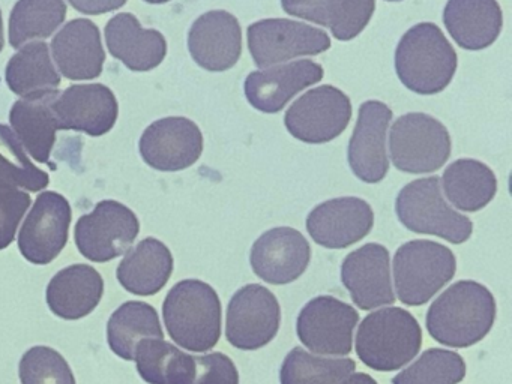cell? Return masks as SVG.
Returning a JSON list of instances; mask_svg holds the SVG:
<instances>
[{
    "label": "cell",
    "mask_w": 512,
    "mask_h": 384,
    "mask_svg": "<svg viewBox=\"0 0 512 384\" xmlns=\"http://www.w3.org/2000/svg\"><path fill=\"white\" fill-rule=\"evenodd\" d=\"M341 281L353 303L364 311L395 302L389 252L379 243L350 252L341 264Z\"/></svg>",
    "instance_id": "obj_16"
},
{
    "label": "cell",
    "mask_w": 512,
    "mask_h": 384,
    "mask_svg": "<svg viewBox=\"0 0 512 384\" xmlns=\"http://www.w3.org/2000/svg\"><path fill=\"white\" fill-rule=\"evenodd\" d=\"M104 293L103 276L88 264H74L56 273L47 287V305L65 320L91 314Z\"/></svg>",
    "instance_id": "obj_26"
},
{
    "label": "cell",
    "mask_w": 512,
    "mask_h": 384,
    "mask_svg": "<svg viewBox=\"0 0 512 384\" xmlns=\"http://www.w3.org/2000/svg\"><path fill=\"white\" fill-rule=\"evenodd\" d=\"M446 198L457 209L478 212L484 209L497 191L493 170L476 159H458L443 173Z\"/></svg>",
    "instance_id": "obj_30"
},
{
    "label": "cell",
    "mask_w": 512,
    "mask_h": 384,
    "mask_svg": "<svg viewBox=\"0 0 512 384\" xmlns=\"http://www.w3.org/2000/svg\"><path fill=\"white\" fill-rule=\"evenodd\" d=\"M248 48L259 68L301 56H317L331 48L325 30L287 18H266L248 27Z\"/></svg>",
    "instance_id": "obj_8"
},
{
    "label": "cell",
    "mask_w": 512,
    "mask_h": 384,
    "mask_svg": "<svg viewBox=\"0 0 512 384\" xmlns=\"http://www.w3.org/2000/svg\"><path fill=\"white\" fill-rule=\"evenodd\" d=\"M451 147L448 129L430 114H404L389 132L392 162L404 173L439 170L451 156Z\"/></svg>",
    "instance_id": "obj_7"
},
{
    "label": "cell",
    "mask_w": 512,
    "mask_h": 384,
    "mask_svg": "<svg viewBox=\"0 0 512 384\" xmlns=\"http://www.w3.org/2000/svg\"><path fill=\"white\" fill-rule=\"evenodd\" d=\"M352 119V102L343 90L320 86L308 90L287 110V131L308 144H323L343 134Z\"/></svg>",
    "instance_id": "obj_10"
},
{
    "label": "cell",
    "mask_w": 512,
    "mask_h": 384,
    "mask_svg": "<svg viewBox=\"0 0 512 384\" xmlns=\"http://www.w3.org/2000/svg\"><path fill=\"white\" fill-rule=\"evenodd\" d=\"M70 224L71 206L67 198L58 192H41L20 230L23 257L41 266L55 260L67 245Z\"/></svg>",
    "instance_id": "obj_13"
},
{
    "label": "cell",
    "mask_w": 512,
    "mask_h": 384,
    "mask_svg": "<svg viewBox=\"0 0 512 384\" xmlns=\"http://www.w3.org/2000/svg\"><path fill=\"white\" fill-rule=\"evenodd\" d=\"M145 2L154 3V5H160V3L170 2V0H145Z\"/></svg>",
    "instance_id": "obj_43"
},
{
    "label": "cell",
    "mask_w": 512,
    "mask_h": 384,
    "mask_svg": "<svg viewBox=\"0 0 512 384\" xmlns=\"http://www.w3.org/2000/svg\"><path fill=\"white\" fill-rule=\"evenodd\" d=\"M395 210L401 224L413 233L433 234L455 245L472 236V221L446 203L440 177H424L404 186Z\"/></svg>",
    "instance_id": "obj_5"
},
{
    "label": "cell",
    "mask_w": 512,
    "mask_h": 384,
    "mask_svg": "<svg viewBox=\"0 0 512 384\" xmlns=\"http://www.w3.org/2000/svg\"><path fill=\"white\" fill-rule=\"evenodd\" d=\"M338 384H377V381L373 377L367 374H361V372H352L347 375L343 381Z\"/></svg>",
    "instance_id": "obj_41"
},
{
    "label": "cell",
    "mask_w": 512,
    "mask_h": 384,
    "mask_svg": "<svg viewBox=\"0 0 512 384\" xmlns=\"http://www.w3.org/2000/svg\"><path fill=\"white\" fill-rule=\"evenodd\" d=\"M496 320V300L475 281H458L443 291L427 312L428 333L434 341L454 348L482 341Z\"/></svg>",
    "instance_id": "obj_1"
},
{
    "label": "cell",
    "mask_w": 512,
    "mask_h": 384,
    "mask_svg": "<svg viewBox=\"0 0 512 384\" xmlns=\"http://www.w3.org/2000/svg\"><path fill=\"white\" fill-rule=\"evenodd\" d=\"M374 225V213L367 201L358 197H340L325 201L311 210L307 230L317 245L343 249L368 236Z\"/></svg>",
    "instance_id": "obj_19"
},
{
    "label": "cell",
    "mask_w": 512,
    "mask_h": 384,
    "mask_svg": "<svg viewBox=\"0 0 512 384\" xmlns=\"http://www.w3.org/2000/svg\"><path fill=\"white\" fill-rule=\"evenodd\" d=\"M281 308L277 297L259 284L242 287L227 308V341L239 350H259L277 336Z\"/></svg>",
    "instance_id": "obj_11"
},
{
    "label": "cell",
    "mask_w": 512,
    "mask_h": 384,
    "mask_svg": "<svg viewBox=\"0 0 512 384\" xmlns=\"http://www.w3.org/2000/svg\"><path fill=\"white\" fill-rule=\"evenodd\" d=\"M284 12L331 29L338 41L356 38L370 23L376 0H281Z\"/></svg>",
    "instance_id": "obj_27"
},
{
    "label": "cell",
    "mask_w": 512,
    "mask_h": 384,
    "mask_svg": "<svg viewBox=\"0 0 512 384\" xmlns=\"http://www.w3.org/2000/svg\"><path fill=\"white\" fill-rule=\"evenodd\" d=\"M443 23L464 50H484L499 38L503 14L497 0H448Z\"/></svg>",
    "instance_id": "obj_25"
},
{
    "label": "cell",
    "mask_w": 512,
    "mask_h": 384,
    "mask_svg": "<svg viewBox=\"0 0 512 384\" xmlns=\"http://www.w3.org/2000/svg\"><path fill=\"white\" fill-rule=\"evenodd\" d=\"M0 176L31 192L43 191L50 182L49 174L35 167L17 135L5 125H0Z\"/></svg>",
    "instance_id": "obj_36"
},
{
    "label": "cell",
    "mask_w": 512,
    "mask_h": 384,
    "mask_svg": "<svg viewBox=\"0 0 512 384\" xmlns=\"http://www.w3.org/2000/svg\"><path fill=\"white\" fill-rule=\"evenodd\" d=\"M53 111L59 129L100 137L115 126L119 107L115 93L104 84H74L59 93Z\"/></svg>",
    "instance_id": "obj_15"
},
{
    "label": "cell",
    "mask_w": 512,
    "mask_h": 384,
    "mask_svg": "<svg viewBox=\"0 0 512 384\" xmlns=\"http://www.w3.org/2000/svg\"><path fill=\"white\" fill-rule=\"evenodd\" d=\"M311 260L308 240L295 228L278 227L263 233L251 249L254 273L268 284L283 285L296 281Z\"/></svg>",
    "instance_id": "obj_17"
},
{
    "label": "cell",
    "mask_w": 512,
    "mask_h": 384,
    "mask_svg": "<svg viewBox=\"0 0 512 384\" xmlns=\"http://www.w3.org/2000/svg\"><path fill=\"white\" fill-rule=\"evenodd\" d=\"M137 371L149 384H193L196 356L179 350L164 338H146L137 344Z\"/></svg>",
    "instance_id": "obj_29"
},
{
    "label": "cell",
    "mask_w": 512,
    "mask_h": 384,
    "mask_svg": "<svg viewBox=\"0 0 512 384\" xmlns=\"http://www.w3.org/2000/svg\"><path fill=\"white\" fill-rule=\"evenodd\" d=\"M466 375V363L455 351L431 350L395 375L392 384H458Z\"/></svg>",
    "instance_id": "obj_35"
},
{
    "label": "cell",
    "mask_w": 512,
    "mask_h": 384,
    "mask_svg": "<svg viewBox=\"0 0 512 384\" xmlns=\"http://www.w3.org/2000/svg\"><path fill=\"white\" fill-rule=\"evenodd\" d=\"M457 270L454 252L431 240H412L395 252L394 276L398 299L407 306L427 303Z\"/></svg>",
    "instance_id": "obj_6"
},
{
    "label": "cell",
    "mask_w": 512,
    "mask_h": 384,
    "mask_svg": "<svg viewBox=\"0 0 512 384\" xmlns=\"http://www.w3.org/2000/svg\"><path fill=\"white\" fill-rule=\"evenodd\" d=\"M458 57L451 42L433 23H419L404 33L395 50L401 83L418 95H436L451 83Z\"/></svg>",
    "instance_id": "obj_2"
},
{
    "label": "cell",
    "mask_w": 512,
    "mask_h": 384,
    "mask_svg": "<svg viewBox=\"0 0 512 384\" xmlns=\"http://www.w3.org/2000/svg\"><path fill=\"white\" fill-rule=\"evenodd\" d=\"M359 314L349 303L332 296L314 297L299 312L296 332L302 344L317 354L347 356Z\"/></svg>",
    "instance_id": "obj_12"
},
{
    "label": "cell",
    "mask_w": 512,
    "mask_h": 384,
    "mask_svg": "<svg viewBox=\"0 0 512 384\" xmlns=\"http://www.w3.org/2000/svg\"><path fill=\"white\" fill-rule=\"evenodd\" d=\"M352 359L314 356L304 348H293L281 365V384H338L355 372Z\"/></svg>",
    "instance_id": "obj_34"
},
{
    "label": "cell",
    "mask_w": 512,
    "mask_h": 384,
    "mask_svg": "<svg viewBox=\"0 0 512 384\" xmlns=\"http://www.w3.org/2000/svg\"><path fill=\"white\" fill-rule=\"evenodd\" d=\"M325 77L323 66L313 60H296L287 65L275 66L265 71H254L245 78V96L256 110L278 113L287 102L320 83Z\"/></svg>",
    "instance_id": "obj_21"
},
{
    "label": "cell",
    "mask_w": 512,
    "mask_h": 384,
    "mask_svg": "<svg viewBox=\"0 0 512 384\" xmlns=\"http://www.w3.org/2000/svg\"><path fill=\"white\" fill-rule=\"evenodd\" d=\"M67 17L65 0H19L10 17V44L20 48L55 33Z\"/></svg>",
    "instance_id": "obj_33"
},
{
    "label": "cell",
    "mask_w": 512,
    "mask_h": 384,
    "mask_svg": "<svg viewBox=\"0 0 512 384\" xmlns=\"http://www.w3.org/2000/svg\"><path fill=\"white\" fill-rule=\"evenodd\" d=\"M59 90L34 93L23 96L11 108L10 122L14 134L19 138L29 155L35 161L50 164V153L56 141V122L53 102L58 98Z\"/></svg>",
    "instance_id": "obj_24"
},
{
    "label": "cell",
    "mask_w": 512,
    "mask_h": 384,
    "mask_svg": "<svg viewBox=\"0 0 512 384\" xmlns=\"http://www.w3.org/2000/svg\"><path fill=\"white\" fill-rule=\"evenodd\" d=\"M422 330L416 318L403 308L371 312L359 324L356 353L368 368L397 371L421 350Z\"/></svg>",
    "instance_id": "obj_4"
},
{
    "label": "cell",
    "mask_w": 512,
    "mask_h": 384,
    "mask_svg": "<svg viewBox=\"0 0 512 384\" xmlns=\"http://www.w3.org/2000/svg\"><path fill=\"white\" fill-rule=\"evenodd\" d=\"M7 83L19 96L58 89L61 75L53 65L49 45L37 41L20 48L8 63Z\"/></svg>",
    "instance_id": "obj_32"
},
{
    "label": "cell",
    "mask_w": 512,
    "mask_h": 384,
    "mask_svg": "<svg viewBox=\"0 0 512 384\" xmlns=\"http://www.w3.org/2000/svg\"><path fill=\"white\" fill-rule=\"evenodd\" d=\"M146 338H164L154 306L127 302L113 312L107 324V341L116 356L134 360L137 344Z\"/></svg>",
    "instance_id": "obj_31"
},
{
    "label": "cell",
    "mask_w": 512,
    "mask_h": 384,
    "mask_svg": "<svg viewBox=\"0 0 512 384\" xmlns=\"http://www.w3.org/2000/svg\"><path fill=\"white\" fill-rule=\"evenodd\" d=\"M392 110L380 101H367L359 107L358 122L349 141V165L362 182L379 183L389 170L386 134Z\"/></svg>",
    "instance_id": "obj_18"
},
{
    "label": "cell",
    "mask_w": 512,
    "mask_h": 384,
    "mask_svg": "<svg viewBox=\"0 0 512 384\" xmlns=\"http://www.w3.org/2000/svg\"><path fill=\"white\" fill-rule=\"evenodd\" d=\"M388 2H401V0H388Z\"/></svg>",
    "instance_id": "obj_44"
},
{
    "label": "cell",
    "mask_w": 512,
    "mask_h": 384,
    "mask_svg": "<svg viewBox=\"0 0 512 384\" xmlns=\"http://www.w3.org/2000/svg\"><path fill=\"white\" fill-rule=\"evenodd\" d=\"M82 14L98 15L116 11L127 3V0H68Z\"/></svg>",
    "instance_id": "obj_40"
},
{
    "label": "cell",
    "mask_w": 512,
    "mask_h": 384,
    "mask_svg": "<svg viewBox=\"0 0 512 384\" xmlns=\"http://www.w3.org/2000/svg\"><path fill=\"white\" fill-rule=\"evenodd\" d=\"M106 41L113 57L136 72L157 68L167 54L163 33L143 29L133 14H118L107 23Z\"/></svg>",
    "instance_id": "obj_23"
},
{
    "label": "cell",
    "mask_w": 512,
    "mask_h": 384,
    "mask_svg": "<svg viewBox=\"0 0 512 384\" xmlns=\"http://www.w3.org/2000/svg\"><path fill=\"white\" fill-rule=\"evenodd\" d=\"M188 48L197 65L206 71L224 72L241 59L242 29L227 11H211L197 18L188 33Z\"/></svg>",
    "instance_id": "obj_20"
},
{
    "label": "cell",
    "mask_w": 512,
    "mask_h": 384,
    "mask_svg": "<svg viewBox=\"0 0 512 384\" xmlns=\"http://www.w3.org/2000/svg\"><path fill=\"white\" fill-rule=\"evenodd\" d=\"M173 272L170 249L154 237L142 240L127 251L116 270L122 287L137 296H154L163 290Z\"/></svg>",
    "instance_id": "obj_28"
},
{
    "label": "cell",
    "mask_w": 512,
    "mask_h": 384,
    "mask_svg": "<svg viewBox=\"0 0 512 384\" xmlns=\"http://www.w3.org/2000/svg\"><path fill=\"white\" fill-rule=\"evenodd\" d=\"M53 59L68 80H94L103 72L104 53L100 29L86 18L65 24L52 41Z\"/></svg>",
    "instance_id": "obj_22"
},
{
    "label": "cell",
    "mask_w": 512,
    "mask_h": 384,
    "mask_svg": "<svg viewBox=\"0 0 512 384\" xmlns=\"http://www.w3.org/2000/svg\"><path fill=\"white\" fill-rule=\"evenodd\" d=\"M4 50V20H2V12H0V51Z\"/></svg>",
    "instance_id": "obj_42"
},
{
    "label": "cell",
    "mask_w": 512,
    "mask_h": 384,
    "mask_svg": "<svg viewBox=\"0 0 512 384\" xmlns=\"http://www.w3.org/2000/svg\"><path fill=\"white\" fill-rule=\"evenodd\" d=\"M235 363L223 353L196 356V377L193 384H238Z\"/></svg>",
    "instance_id": "obj_39"
},
{
    "label": "cell",
    "mask_w": 512,
    "mask_h": 384,
    "mask_svg": "<svg viewBox=\"0 0 512 384\" xmlns=\"http://www.w3.org/2000/svg\"><path fill=\"white\" fill-rule=\"evenodd\" d=\"M202 152V131L187 117L157 120L140 138V153L155 170H185L199 161Z\"/></svg>",
    "instance_id": "obj_14"
},
{
    "label": "cell",
    "mask_w": 512,
    "mask_h": 384,
    "mask_svg": "<svg viewBox=\"0 0 512 384\" xmlns=\"http://www.w3.org/2000/svg\"><path fill=\"white\" fill-rule=\"evenodd\" d=\"M163 315L170 338L185 350L203 353L220 339V297L206 282H178L164 300Z\"/></svg>",
    "instance_id": "obj_3"
},
{
    "label": "cell",
    "mask_w": 512,
    "mask_h": 384,
    "mask_svg": "<svg viewBox=\"0 0 512 384\" xmlns=\"http://www.w3.org/2000/svg\"><path fill=\"white\" fill-rule=\"evenodd\" d=\"M139 231L140 222L133 210L119 201L104 200L77 221L74 237L83 257L106 263L125 254Z\"/></svg>",
    "instance_id": "obj_9"
},
{
    "label": "cell",
    "mask_w": 512,
    "mask_h": 384,
    "mask_svg": "<svg viewBox=\"0 0 512 384\" xmlns=\"http://www.w3.org/2000/svg\"><path fill=\"white\" fill-rule=\"evenodd\" d=\"M31 203L29 192L20 189L7 177L0 176V249L13 243L20 221Z\"/></svg>",
    "instance_id": "obj_38"
},
{
    "label": "cell",
    "mask_w": 512,
    "mask_h": 384,
    "mask_svg": "<svg viewBox=\"0 0 512 384\" xmlns=\"http://www.w3.org/2000/svg\"><path fill=\"white\" fill-rule=\"evenodd\" d=\"M20 380L22 384H76L67 360L50 347H34L23 354Z\"/></svg>",
    "instance_id": "obj_37"
}]
</instances>
